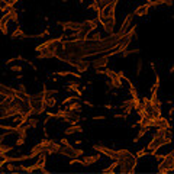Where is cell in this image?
<instances>
[{"label":"cell","instance_id":"44","mask_svg":"<svg viewBox=\"0 0 174 174\" xmlns=\"http://www.w3.org/2000/svg\"><path fill=\"white\" fill-rule=\"evenodd\" d=\"M15 80H16V81H21V80H23V74H22V73H17V76L15 77Z\"/></svg>","mask_w":174,"mask_h":174},{"label":"cell","instance_id":"12","mask_svg":"<svg viewBox=\"0 0 174 174\" xmlns=\"http://www.w3.org/2000/svg\"><path fill=\"white\" fill-rule=\"evenodd\" d=\"M83 132V126L80 123H76V125H70L68 128L64 129V135L65 136H71V135H76V134H81Z\"/></svg>","mask_w":174,"mask_h":174},{"label":"cell","instance_id":"48","mask_svg":"<svg viewBox=\"0 0 174 174\" xmlns=\"http://www.w3.org/2000/svg\"><path fill=\"white\" fill-rule=\"evenodd\" d=\"M59 144H70V142H68V139H67V138H63V139L59 141Z\"/></svg>","mask_w":174,"mask_h":174},{"label":"cell","instance_id":"29","mask_svg":"<svg viewBox=\"0 0 174 174\" xmlns=\"http://www.w3.org/2000/svg\"><path fill=\"white\" fill-rule=\"evenodd\" d=\"M74 100H80V96H76V94H73V96H68V97H65L63 100V105L64 106H67V105H70L71 102H74Z\"/></svg>","mask_w":174,"mask_h":174},{"label":"cell","instance_id":"45","mask_svg":"<svg viewBox=\"0 0 174 174\" xmlns=\"http://www.w3.org/2000/svg\"><path fill=\"white\" fill-rule=\"evenodd\" d=\"M173 115H174V106H171V109L168 111V118H173Z\"/></svg>","mask_w":174,"mask_h":174},{"label":"cell","instance_id":"4","mask_svg":"<svg viewBox=\"0 0 174 174\" xmlns=\"http://www.w3.org/2000/svg\"><path fill=\"white\" fill-rule=\"evenodd\" d=\"M41 144L44 147V153L47 155H52V154H58V149H59V144L54 142L52 139H48L47 136L41 139Z\"/></svg>","mask_w":174,"mask_h":174},{"label":"cell","instance_id":"1","mask_svg":"<svg viewBox=\"0 0 174 174\" xmlns=\"http://www.w3.org/2000/svg\"><path fill=\"white\" fill-rule=\"evenodd\" d=\"M116 161L119 162V170L120 173H134L138 166V162H139V158H136L135 155L132 153L126 154V155H122V157H119Z\"/></svg>","mask_w":174,"mask_h":174},{"label":"cell","instance_id":"26","mask_svg":"<svg viewBox=\"0 0 174 174\" xmlns=\"http://www.w3.org/2000/svg\"><path fill=\"white\" fill-rule=\"evenodd\" d=\"M118 166H119V162L115 160V162H112V164H111L109 167H106V168H103V170H102V173H111V174H112V173H115V170L118 168Z\"/></svg>","mask_w":174,"mask_h":174},{"label":"cell","instance_id":"38","mask_svg":"<svg viewBox=\"0 0 174 174\" xmlns=\"http://www.w3.org/2000/svg\"><path fill=\"white\" fill-rule=\"evenodd\" d=\"M153 157L155 158L157 161H161L162 158H164V154H158V153H155V154H154V155H153Z\"/></svg>","mask_w":174,"mask_h":174},{"label":"cell","instance_id":"15","mask_svg":"<svg viewBox=\"0 0 174 174\" xmlns=\"http://www.w3.org/2000/svg\"><path fill=\"white\" fill-rule=\"evenodd\" d=\"M134 17H135V16H134V13H129V15L125 17V21L122 22V26L119 28V31L125 34V32H126V31L132 26V23H134Z\"/></svg>","mask_w":174,"mask_h":174},{"label":"cell","instance_id":"7","mask_svg":"<svg viewBox=\"0 0 174 174\" xmlns=\"http://www.w3.org/2000/svg\"><path fill=\"white\" fill-rule=\"evenodd\" d=\"M57 25H59L64 29V32H71V34H77L80 31V22H73V21H65V22H57Z\"/></svg>","mask_w":174,"mask_h":174},{"label":"cell","instance_id":"43","mask_svg":"<svg viewBox=\"0 0 174 174\" xmlns=\"http://www.w3.org/2000/svg\"><path fill=\"white\" fill-rule=\"evenodd\" d=\"M17 2H19V0H7V3H9L10 7H15V4H16Z\"/></svg>","mask_w":174,"mask_h":174},{"label":"cell","instance_id":"27","mask_svg":"<svg viewBox=\"0 0 174 174\" xmlns=\"http://www.w3.org/2000/svg\"><path fill=\"white\" fill-rule=\"evenodd\" d=\"M100 9H102V6L99 4V2H92V3L87 6V10H93V12H100Z\"/></svg>","mask_w":174,"mask_h":174},{"label":"cell","instance_id":"25","mask_svg":"<svg viewBox=\"0 0 174 174\" xmlns=\"http://www.w3.org/2000/svg\"><path fill=\"white\" fill-rule=\"evenodd\" d=\"M148 131H149V128H139V132L136 134V136H135V139H134V142H138V141H139L142 136H145L147 134H148Z\"/></svg>","mask_w":174,"mask_h":174},{"label":"cell","instance_id":"21","mask_svg":"<svg viewBox=\"0 0 174 174\" xmlns=\"http://www.w3.org/2000/svg\"><path fill=\"white\" fill-rule=\"evenodd\" d=\"M42 102H44V106H45V109H52L54 106H57V100H55V97H54V96L42 99Z\"/></svg>","mask_w":174,"mask_h":174},{"label":"cell","instance_id":"22","mask_svg":"<svg viewBox=\"0 0 174 174\" xmlns=\"http://www.w3.org/2000/svg\"><path fill=\"white\" fill-rule=\"evenodd\" d=\"M65 107H67L68 111H74V112H78V113L81 112V103H80V100H74V102H71L70 105H67Z\"/></svg>","mask_w":174,"mask_h":174},{"label":"cell","instance_id":"18","mask_svg":"<svg viewBox=\"0 0 174 174\" xmlns=\"http://www.w3.org/2000/svg\"><path fill=\"white\" fill-rule=\"evenodd\" d=\"M83 161H84L86 167L93 166V164H96V162L100 161V154H94V155H87V157L83 158Z\"/></svg>","mask_w":174,"mask_h":174},{"label":"cell","instance_id":"51","mask_svg":"<svg viewBox=\"0 0 174 174\" xmlns=\"http://www.w3.org/2000/svg\"><path fill=\"white\" fill-rule=\"evenodd\" d=\"M173 19H174V15H173Z\"/></svg>","mask_w":174,"mask_h":174},{"label":"cell","instance_id":"41","mask_svg":"<svg viewBox=\"0 0 174 174\" xmlns=\"http://www.w3.org/2000/svg\"><path fill=\"white\" fill-rule=\"evenodd\" d=\"M92 119H93V120H105V119H106V116H103V115H100V116H92Z\"/></svg>","mask_w":174,"mask_h":174},{"label":"cell","instance_id":"34","mask_svg":"<svg viewBox=\"0 0 174 174\" xmlns=\"http://www.w3.org/2000/svg\"><path fill=\"white\" fill-rule=\"evenodd\" d=\"M9 161V157L6 155V154H0V168L6 164V162Z\"/></svg>","mask_w":174,"mask_h":174},{"label":"cell","instance_id":"28","mask_svg":"<svg viewBox=\"0 0 174 174\" xmlns=\"http://www.w3.org/2000/svg\"><path fill=\"white\" fill-rule=\"evenodd\" d=\"M38 119L36 118H32V116H29V119H28V120H26V126L28 128H32V129H34V128H36L38 126Z\"/></svg>","mask_w":174,"mask_h":174},{"label":"cell","instance_id":"9","mask_svg":"<svg viewBox=\"0 0 174 174\" xmlns=\"http://www.w3.org/2000/svg\"><path fill=\"white\" fill-rule=\"evenodd\" d=\"M58 154L63 155L65 158H76V153H74V147L71 144H59V149H58Z\"/></svg>","mask_w":174,"mask_h":174},{"label":"cell","instance_id":"47","mask_svg":"<svg viewBox=\"0 0 174 174\" xmlns=\"http://www.w3.org/2000/svg\"><path fill=\"white\" fill-rule=\"evenodd\" d=\"M84 105H87L89 107H94V105H93L92 102H90V100H86V102H84Z\"/></svg>","mask_w":174,"mask_h":174},{"label":"cell","instance_id":"50","mask_svg":"<svg viewBox=\"0 0 174 174\" xmlns=\"http://www.w3.org/2000/svg\"><path fill=\"white\" fill-rule=\"evenodd\" d=\"M81 144H83V141H81V139H77L76 141V145H77V147H80Z\"/></svg>","mask_w":174,"mask_h":174},{"label":"cell","instance_id":"37","mask_svg":"<svg viewBox=\"0 0 174 174\" xmlns=\"http://www.w3.org/2000/svg\"><path fill=\"white\" fill-rule=\"evenodd\" d=\"M19 92H22V93H28V89H26V86L25 84H22V83H19L17 84V87H16Z\"/></svg>","mask_w":174,"mask_h":174},{"label":"cell","instance_id":"49","mask_svg":"<svg viewBox=\"0 0 174 174\" xmlns=\"http://www.w3.org/2000/svg\"><path fill=\"white\" fill-rule=\"evenodd\" d=\"M168 74H174V64L170 67V70H168Z\"/></svg>","mask_w":174,"mask_h":174},{"label":"cell","instance_id":"2","mask_svg":"<svg viewBox=\"0 0 174 174\" xmlns=\"http://www.w3.org/2000/svg\"><path fill=\"white\" fill-rule=\"evenodd\" d=\"M64 63H67L68 65H71V67L74 68L77 73H80V74L86 73L90 67H92V64H90L89 59H84V58H81V59H65Z\"/></svg>","mask_w":174,"mask_h":174},{"label":"cell","instance_id":"39","mask_svg":"<svg viewBox=\"0 0 174 174\" xmlns=\"http://www.w3.org/2000/svg\"><path fill=\"white\" fill-rule=\"evenodd\" d=\"M113 118H116V119H126L128 116L125 115V113H115V115H113Z\"/></svg>","mask_w":174,"mask_h":174},{"label":"cell","instance_id":"16","mask_svg":"<svg viewBox=\"0 0 174 174\" xmlns=\"http://www.w3.org/2000/svg\"><path fill=\"white\" fill-rule=\"evenodd\" d=\"M149 9H151V6H149L148 3H144V4H141V6H138V7L134 10V16H145V15H148L149 12Z\"/></svg>","mask_w":174,"mask_h":174},{"label":"cell","instance_id":"42","mask_svg":"<svg viewBox=\"0 0 174 174\" xmlns=\"http://www.w3.org/2000/svg\"><path fill=\"white\" fill-rule=\"evenodd\" d=\"M47 118H49V119H57V113H52V112H47Z\"/></svg>","mask_w":174,"mask_h":174},{"label":"cell","instance_id":"10","mask_svg":"<svg viewBox=\"0 0 174 174\" xmlns=\"http://www.w3.org/2000/svg\"><path fill=\"white\" fill-rule=\"evenodd\" d=\"M0 97L2 99H9V100L15 99V89L0 83Z\"/></svg>","mask_w":174,"mask_h":174},{"label":"cell","instance_id":"6","mask_svg":"<svg viewBox=\"0 0 174 174\" xmlns=\"http://www.w3.org/2000/svg\"><path fill=\"white\" fill-rule=\"evenodd\" d=\"M111 54L109 52H105V54H100V55L97 57V58H94L93 61H90V64H92V67L93 68H97V67H107V64H109V59H111Z\"/></svg>","mask_w":174,"mask_h":174},{"label":"cell","instance_id":"19","mask_svg":"<svg viewBox=\"0 0 174 174\" xmlns=\"http://www.w3.org/2000/svg\"><path fill=\"white\" fill-rule=\"evenodd\" d=\"M7 17H6V15H3V16L0 17V34L2 35H7L9 34V28H7Z\"/></svg>","mask_w":174,"mask_h":174},{"label":"cell","instance_id":"24","mask_svg":"<svg viewBox=\"0 0 174 174\" xmlns=\"http://www.w3.org/2000/svg\"><path fill=\"white\" fill-rule=\"evenodd\" d=\"M57 93H58V90H57V89H48L47 86H44V89H42L44 99H45V97H51V96H55Z\"/></svg>","mask_w":174,"mask_h":174},{"label":"cell","instance_id":"11","mask_svg":"<svg viewBox=\"0 0 174 174\" xmlns=\"http://www.w3.org/2000/svg\"><path fill=\"white\" fill-rule=\"evenodd\" d=\"M154 128H157L160 131H164V129H170L171 123L168 122V119L164 118V116H160L158 119H155V123H154Z\"/></svg>","mask_w":174,"mask_h":174},{"label":"cell","instance_id":"17","mask_svg":"<svg viewBox=\"0 0 174 174\" xmlns=\"http://www.w3.org/2000/svg\"><path fill=\"white\" fill-rule=\"evenodd\" d=\"M4 15L7 17L9 23H17V21H19V15H17V10L15 7H12L7 13H4Z\"/></svg>","mask_w":174,"mask_h":174},{"label":"cell","instance_id":"31","mask_svg":"<svg viewBox=\"0 0 174 174\" xmlns=\"http://www.w3.org/2000/svg\"><path fill=\"white\" fill-rule=\"evenodd\" d=\"M89 39L90 41H96V42H99V41H102V34H100V32H96V34H93L92 36L89 35Z\"/></svg>","mask_w":174,"mask_h":174},{"label":"cell","instance_id":"14","mask_svg":"<svg viewBox=\"0 0 174 174\" xmlns=\"http://www.w3.org/2000/svg\"><path fill=\"white\" fill-rule=\"evenodd\" d=\"M41 153H44V147L42 144H41V141H39L38 144H35L34 147H32V149H31L29 154H26V157H28V160H32V158H36Z\"/></svg>","mask_w":174,"mask_h":174},{"label":"cell","instance_id":"3","mask_svg":"<svg viewBox=\"0 0 174 174\" xmlns=\"http://www.w3.org/2000/svg\"><path fill=\"white\" fill-rule=\"evenodd\" d=\"M29 115L31 116H36V115H42L47 112L45 106H44L42 99H29Z\"/></svg>","mask_w":174,"mask_h":174},{"label":"cell","instance_id":"36","mask_svg":"<svg viewBox=\"0 0 174 174\" xmlns=\"http://www.w3.org/2000/svg\"><path fill=\"white\" fill-rule=\"evenodd\" d=\"M26 142V138H23V136H17L16 139V147H22V145Z\"/></svg>","mask_w":174,"mask_h":174},{"label":"cell","instance_id":"40","mask_svg":"<svg viewBox=\"0 0 174 174\" xmlns=\"http://www.w3.org/2000/svg\"><path fill=\"white\" fill-rule=\"evenodd\" d=\"M161 4H166V6L171 7L173 6V0H161Z\"/></svg>","mask_w":174,"mask_h":174},{"label":"cell","instance_id":"30","mask_svg":"<svg viewBox=\"0 0 174 174\" xmlns=\"http://www.w3.org/2000/svg\"><path fill=\"white\" fill-rule=\"evenodd\" d=\"M147 155H148V149L145 148H141V149H138V151H136V154H135V157L136 158H142V157H147Z\"/></svg>","mask_w":174,"mask_h":174},{"label":"cell","instance_id":"33","mask_svg":"<svg viewBox=\"0 0 174 174\" xmlns=\"http://www.w3.org/2000/svg\"><path fill=\"white\" fill-rule=\"evenodd\" d=\"M10 71H13V73H22V71H23V68H22V65H19V64H15V65H10Z\"/></svg>","mask_w":174,"mask_h":174},{"label":"cell","instance_id":"35","mask_svg":"<svg viewBox=\"0 0 174 174\" xmlns=\"http://www.w3.org/2000/svg\"><path fill=\"white\" fill-rule=\"evenodd\" d=\"M4 166H6V170H7V171H15V170H16V167H15V164H13L12 161L6 162Z\"/></svg>","mask_w":174,"mask_h":174},{"label":"cell","instance_id":"8","mask_svg":"<svg viewBox=\"0 0 174 174\" xmlns=\"http://www.w3.org/2000/svg\"><path fill=\"white\" fill-rule=\"evenodd\" d=\"M158 162H161L162 166L167 168L168 173H173L174 171V149H171L170 153L164 154V158H162L161 161H158Z\"/></svg>","mask_w":174,"mask_h":174},{"label":"cell","instance_id":"23","mask_svg":"<svg viewBox=\"0 0 174 174\" xmlns=\"http://www.w3.org/2000/svg\"><path fill=\"white\" fill-rule=\"evenodd\" d=\"M134 54H136V55H138V54H141V49H139V48H134V49H129V48H128V49H125V51L120 52L122 58H128V57L134 55Z\"/></svg>","mask_w":174,"mask_h":174},{"label":"cell","instance_id":"32","mask_svg":"<svg viewBox=\"0 0 174 174\" xmlns=\"http://www.w3.org/2000/svg\"><path fill=\"white\" fill-rule=\"evenodd\" d=\"M142 67H144V61H142V58H138V63H136V74H141V71H142Z\"/></svg>","mask_w":174,"mask_h":174},{"label":"cell","instance_id":"46","mask_svg":"<svg viewBox=\"0 0 174 174\" xmlns=\"http://www.w3.org/2000/svg\"><path fill=\"white\" fill-rule=\"evenodd\" d=\"M105 109H107V111H112V109H113V106H112L111 103H106V105H105Z\"/></svg>","mask_w":174,"mask_h":174},{"label":"cell","instance_id":"20","mask_svg":"<svg viewBox=\"0 0 174 174\" xmlns=\"http://www.w3.org/2000/svg\"><path fill=\"white\" fill-rule=\"evenodd\" d=\"M10 38H12V39H26V34L23 32V31H22L21 26H17L16 29L12 32Z\"/></svg>","mask_w":174,"mask_h":174},{"label":"cell","instance_id":"5","mask_svg":"<svg viewBox=\"0 0 174 174\" xmlns=\"http://www.w3.org/2000/svg\"><path fill=\"white\" fill-rule=\"evenodd\" d=\"M93 149L97 151L99 154H103L106 155L107 158L111 160H118L119 155H118V149H112V148H107V147H103V145H93Z\"/></svg>","mask_w":174,"mask_h":174},{"label":"cell","instance_id":"13","mask_svg":"<svg viewBox=\"0 0 174 174\" xmlns=\"http://www.w3.org/2000/svg\"><path fill=\"white\" fill-rule=\"evenodd\" d=\"M65 90H67V92L76 93L77 96H81V94H83V90L80 89V81H70V83H67Z\"/></svg>","mask_w":174,"mask_h":174}]
</instances>
